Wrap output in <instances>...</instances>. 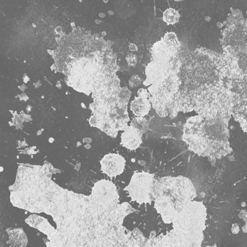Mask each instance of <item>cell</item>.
Returning a JSON list of instances; mask_svg holds the SVG:
<instances>
[{
	"label": "cell",
	"mask_w": 247,
	"mask_h": 247,
	"mask_svg": "<svg viewBox=\"0 0 247 247\" xmlns=\"http://www.w3.org/2000/svg\"><path fill=\"white\" fill-rule=\"evenodd\" d=\"M56 171L48 162L42 166L20 165L15 183L8 188L14 207L52 216L57 227L51 225L46 233L48 246H143V233L123 226L125 217L137 210L127 202L118 204L119 195L113 182L98 181L91 194L86 196L53 182Z\"/></svg>",
	"instance_id": "1"
},
{
	"label": "cell",
	"mask_w": 247,
	"mask_h": 247,
	"mask_svg": "<svg viewBox=\"0 0 247 247\" xmlns=\"http://www.w3.org/2000/svg\"><path fill=\"white\" fill-rule=\"evenodd\" d=\"M98 35L76 29L64 34L57 49L51 52L55 70L65 75L67 85L88 96L99 81L119 69L116 54Z\"/></svg>",
	"instance_id": "2"
},
{
	"label": "cell",
	"mask_w": 247,
	"mask_h": 247,
	"mask_svg": "<svg viewBox=\"0 0 247 247\" xmlns=\"http://www.w3.org/2000/svg\"><path fill=\"white\" fill-rule=\"evenodd\" d=\"M230 120L223 117L207 119L199 115L191 116L183 127L182 139L189 150L207 157L214 166L217 160L233 152L229 143Z\"/></svg>",
	"instance_id": "3"
},
{
	"label": "cell",
	"mask_w": 247,
	"mask_h": 247,
	"mask_svg": "<svg viewBox=\"0 0 247 247\" xmlns=\"http://www.w3.org/2000/svg\"><path fill=\"white\" fill-rule=\"evenodd\" d=\"M207 210L202 202L191 201L177 212L172 222L173 229L155 236L152 232L146 247H200L204 239Z\"/></svg>",
	"instance_id": "4"
},
{
	"label": "cell",
	"mask_w": 247,
	"mask_h": 247,
	"mask_svg": "<svg viewBox=\"0 0 247 247\" xmlns=\"http://www.w3.org/2000/svg\"><path fill=\"white\" fill-rule=\"evenodd\" d=\"M152 200L161 198L169 202L178 212L196 197V189L186 177L165 176L155 179L152 189Z\"/></svg>",
	"instance_id": "5"
},
{
	"label": "cell",
	"mask_w": 247,
	"mask_h": 247,
	"mask_svg": "<svg viewBox=\"0 0 247 247\" xmlns=\"http://www.w3.org/2000/svg\"><path fill=\"white\" fill-rule=\"evenodd\" d=\"M155 180L154 174L146 172H135L129 185L124 190L129 193L132 202L139 204H151L153 201L152 194Z\"/></svg>",
	"instance_id": "6"
},
{
	"label": "cell",
	"mask_w": 247,
	"mask_h": 247,
	"mask_svg": "<svg viewBox=\"0 0 247 247\" xmlns=\"http://www.w3.org/2000/svg\"><path fill=\"white\" fill-rule=\"evenodd\" d=\"M180 50V48L171 46L164 41L163 38H161L151 48V60L160 63H169L174 58L178 56Z\"/></svg>",
	"instance_id": "7"
},
{
	"label": "cell",
	"mask_w": 247,
	"mask_h": 247,
	"mask_svg": "<svg viewBox=\"0 0 247 247\" xmlns=\"http://www.w3.org/2000/svg\"><path fill=\"white\" fill-rule=\"evenodd\" d=\"M169 63H160L151 61L148 63L145 69L146 79L143 84L145 86H149L154 83H160L165 80L167 76L171 73H173L170 69Z\"/></svg>",
	"instance_id": "8"
},
{
	"label": "cell",
	"mask_w": 247,
	"mask_h": 247,
	"mask_svg": "<svg viewBox=\"0 0 247 247\" xmlns=\"http://www.w3.org/2000/svg\"><path fill=\"white\" fill-rule=\"evenodd\" d=\"M102 172L111 177L121 175L124 171L126 160L117 154H108L100 161Z\"/></svg>",
	"instance_id": "9"
},
{
	"label": "cell",
	"mask_w": 247,
	"mask_h": 247,
	"mask_svg": "<svg viewBox=\"0 0 247 247\" xmlns=\"http://www.w3.org/2000/svg\"><path fill=\"white\" fill-rule=\"evenodd\" d=\"M143 134L132 126H127L121 135V145L130 150H135L143 143Z\"/></svg>",
	"instance_id": "10"
},
{
	"label": "cell",
	"mask_w": 247,
	"mask_h": 247,
	"mask_svg": "<svg viewBox=\"0 0 247 247\" xmlns=\"http://www.w3.org/2000/svg\"><path fill=\"white\" fill-rule=\"evenodd\" d=\"M150 109L151 104L148 98L135 97L131 103V110L137 116L144 117L149 113Z\"/></svg>",
	"instance_id": "11"
},
{
	"label": "cell",
	"mask_w": 247,
	"mask_h": 247,
	"mask_svg": "<svg viewBox=\"0 0 247 247\" xmlns=\"http://www.w3.org/2000/svg\"><path fill=\"white\" fill-rule=\"evenodd\" d=\"M180 16L179 12L177 10L173 8H169L164 11L163 20L167 25H174L179 22Z\"/></svg>",
	"instance_id": "12"
},
{
	"label": "cell",
	"mask_w": 247,
	"mask_h": 247,
	"mask_svg": "<svg viewBox=\"0 0 247 247\" xmlns=\"http://www.w3.org/2000/svg\"><path fill=\"white\" fill-rule=\"evenodd\" d=\"M135 129L142 134L146 133L149 130V124L144 117L137 116L134 118L131 122V125Z\"/></svg>",
	"instance_id": "13"
},
{
	"label": "cell",
	"mask_w": 247,
	"mask_h": 247,
	"mask_svg": "<svg viewBox=\"0 0 247 247\" xmlns=\"http://www.w3.org/2000/svg\"><path fill=\"white\" fill-rule=\"evenodd\" d=\"M163 39L164 41L171 46L177 48H181V42L174 32H167L165 35Z\"/></svg>",
	"instance_id": "14"
},
{
	"label": "cell",
	"mask_w": 247,
	"mask_h": 247,
	"mask_svg": "<svg viewBox=\"0 0 247 247\" xmlns=\"http://www.w3.org/2000/svg\"><path fill=\"white\" fill-rule=\"evenodd\" d=\"M142 84L141 78L137 75H134L131 77L129 80V85L132 88H136Z\"/></svg>",
	"instance_id": "15"
},
{
	"label": "cell",
	"mask_w": 247,
	"mask_h": 247,
	"mask_svg": "<svg viewBox=\"0 0 247 247\" xmlns=\"http://www.w3.org/2000/svg\"><path fill=\"white\" fill-rule=\"evenodd\" d=\"M126 59L128 65L130 66H135L137 63V57L135 54L130 53L127 55Z\"/></svg>",
	"instance_id": "16"
},
{
	"label": "cell",
	"mask_w": 247,
	"mask_h": 247,
	"mask_svg": "<svg viewBox=\"0 0 247 247\" xmlns=\"http://www.w3.org/2000/svg\"><path fill=\"white\" fill-rule=\"evenodd\" d=\"M138 95L139 96L143 97V98H149L150 97V94L149 93H148L147 90L144 89V88H141L137 92Z\"/></svg>",
	"instance_id": "17"
},
{
	"label": "cell",
	"mask_w": 247,
	"mask_h": 247,
	"mask_svg": "<svg viewBox=\"0 0 247 247\" xmlns=\"http://www.w3.org/2000/svg\"><path fill=\"white\" fill-rule=\"evenodd\" d=\"M129 49H130V50L132 52H135V51H137L138 48L135 44H130L129 46Z\"/></svg>",
	"instance_id": "18"
},
{
	"label": "cell",
	"mask_w": 247,
	"mask_h": 247,
	"mask_svg": "<svg viewBox=\"0 0 247 247\" xmlns=\"http://www.w3.org/2000/svg\"><path fill=\"white\" fill-rule=\"evenodd\" d=\"M239 226L238 225H236V228H235L234 226L233 225L232 226V232L233 233H238L239 232Z\"/></svg>",
	"instance_id": "19"
},
{
	"label": "cell",
	"mask_w": 247,
	"mask_h": 247,
	"mask_svg": "<svg viewBox=\"0 0 247 247\" xmlns=\"http://www.w3.org/2000/svg\"><path fill=\"white\" fill-rule=\"evenodd\" d=\"M216 27H217V28H219V29H222V27L224 26V24H223V23L219 22H217V23L216 24Z\"/></svg>",
	"instance_id": "20"
},
{
	"label": "cell",
	"mask_w": 247,
	"mask_h": 247,
	"mask_svg": "<svg viewBox=\"0 0 247 247\" xmlns=\"http://www.w3.org/2000/svg\"><path fill=\"white\" fill-rule=\"evenodd\" d=\"M204 19H205V20L207 22H210L211 20V18L210 16H205Z\"/></svg>",
	"instance_id": "21"
},
{
	"label": "cell",
	"mask_w": 247,
	"mask_h": 247,
	"mask_svg": "<svg viewBox=\"0 0 247 247\" xmlns=\"http://www.w3.org/2000/svg\"><path fill=\"white\" fill-rule=\"evenodd\" d=\"M41 85V83H40V81H38L36 83H34V86L36 87V88H38L39 86Z\"/></svg>",
	"instance_id": "22"
},
{
	"label": "cell",
	"mask_w": 247,
	"mask_h": 247,
	"mask_svg": "<svg viewBox=\"0 0 247 247\" xmlns=\"http://www.w3.org/2000/svg\"><path fill=\"white\" fill-rule=\"evenodd\" d=\"M99 16H100L102 18H104L105 16V14L104 13H101L99 14Z\"/></svg>",
	"instance_id": "23"
},
{
	"label": "cell",
	"mask_w": 247,
	"mask_h": 247,
	"mask_svg": "<svg viewBox=\"0 0 247 247\" xmlns=\"http://www.w3.org/2000/svg\"><path fill=\"white\" fill-rule=\"evenodd\" d=\"M56 87H58V88H61V84H60V81H57V83L56 84Z\"/></svg>",
	"instance_id": "24"
},
{
	"label": "cell",
	"mask_w": 247,
	"mask_h": 247,
	"mask_svg": "<svg viewBox=\"0 0 247 247\" xmlns=\"http://www.w3.org/2000/svg\"><path fill=\"white\" fill-rule=\"evenodd\" d=\"M108 14H110V15H114V14H115L114 12L112 11H108Z\"/></svg>",
	"instance_id": "25"
},
{
	"label": "cell",
	"mask_w": 247,
	"mask_h": 247,
	"mask_svg": "<svg viewBox=\"0 0 247 247\" xmlns=\"http://www.w3.org/2000/svg\"><path fill=\"white\" fill-rule=\"evenodd\" d=\"M96 24H101L102 23V21H100V20H96Z\"/></svg>",
	"instance_id": "26"
},
{
	"label": "cell",
	"mask_w": 247,
	"mask_h": 247,
	"mask_svg": "<svg viewBox=\"0 0 247 247\" xmlns=\"http://www.w3.org/2000/svg\"><path fill=\"white\" fill-rule=\"evenodd\" d=\"M53 141H54V139H53V138H49V142H50V143H52Z\"/></svg>",
	"instance_id": "27"
},
{
	"label": "cell",
	"mask_w": 247,
	"mask_h": 247,
	"mask_svg": "<svg viewBox=\"0 0 247 247\" xmlns=\"http://www.w3.org/2000/svg\"><path fill=\"white\" fill-rule=\"evenodd\" d=\"M86 148H91V146L90 145H85V146Z\"/></svg>",
	"instance_id": "28"
},
{
	"label": "cell",
	"mask_w": 247,
	"mask_h": 247,
	"mask_svg": "<svg viewBox=\"0 0 247 247\" xmlns=\"http://www.w3.org/2000/svg\"><path fill=\"white\" fill-rule=\"evenodd\" d=\"M106 35V33L105 32H104V33H102V35L103 36H105Z\"/></svg>",
	"instance_id": "29"
},
{
	"label": "cell",
	"mask_w": 247,
	"mask_h": 247,
	"mask_svg": "<svg viewBox=\"0 0 247 247\" xmlns=\"http://www.w3.org/2000/svg\"><path fill=\"white\" fill-rule=\"evenodd\" d=\"M105 3H107L108 2V1H104Z\"/></svg>",
	"instance_id": "30"
}]
</instances>
